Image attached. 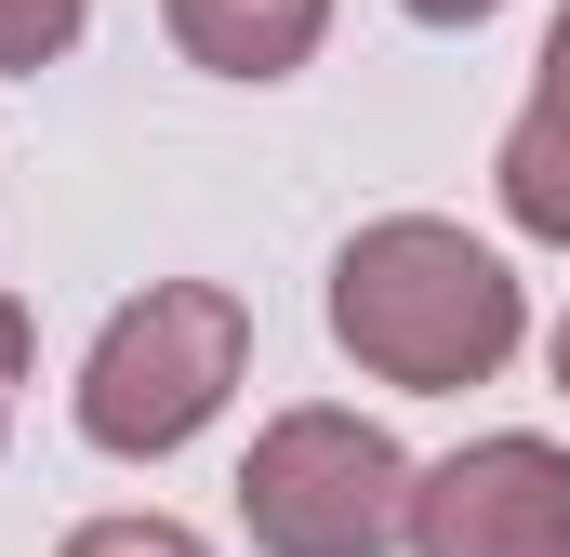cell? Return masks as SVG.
<instances>
[{"instance_id":"obj_1","label":"cell","mask_w":570,"mask_h":557,"mask_svg":"<svg viewBox=\"0 0 570 557\" xmlns=\"http://www.w3.org/2000/svg\"><path fill=\"white\" fill-rule=\"evenodd\" d=\"M332 345L412 399L491 385L518 359V278H504V253H478L438 213H385L332 253Z\"/></svg>"},{"instance_id":"obj_2","label":"cell","mask_w":570,"mask_h":557,"mask_svg":"<svg viewBox=\"0 0 570 557\" xmlns=\"http://www.w3.org/2000/svg\"><path fill=\"white\" fill-rule=\"evenodd\" d=\"M239 359H253V305L226 278H146L134 305L94 332V359H80V438L120 451V465L186 451L199 424L226 412Z\"/></svg>"},{"instance_id":"obj_3","label":"cell","mask_w":570,"mask_h":557,"mask_svg":"<svg viewBox=\"0 0 570 557\" xmlns=\"http://www.w3.org/2000/svg\"><path fill=\"white\" fill-rule=\"evenodd\" d=\"M239 518L266 557H385L412 545V465L358 412H279L239 465Z\"/></svg>"},{"instance_id":"obj_4","label":"cell","mask_w":570,"mask_h":557,"mask_svg":"<svg viewBox=\"0 0 570 557\" xmlns=\"http://www.w3.org/2000/svg\"><path fill=\"white\" fill-rule=\"evenodd\" d=\"M412 557H570V451L558 438H464L412 478Z\"/></svg>"},{"instance_id":"obj_5","label":"cell","mask_w":570,"mask_h":557,"mask_svg":"<svg viewBox=\"0 0 570 557\" xmlns=\"http://www.w3.org/2000/svg\"><path fill=\"white\" fill-rule=\"evenodd\" d=\"M159 13L213 80H292L332 27V0H159Z\"/></svg>"},{"instance_id":"obj_6","label":"cell","mask_w":570,"mask_h":557,"mask_svg":"<svg viewBox=\"0 0 570 557\" xmlns=\"http://www.w3.org/2000/svg\"><path fill=\"white\" fill-rule=\"evenodd\" d=\"M491 186H504V213L531 226V240H558L570 253V107H518V134H504V159H491Z\"/></svg>"},{"instance_id":"obj_7","label":"cell","mask_w":570,"mask_h":557,"mask_svg":"<svg viewBox=\"0 0 570 557\" xmlns=\"http://www.w3.org/2000/svg\"><path fill=\"white\" fill-rule=\"evenodd\" d=\"M80 13H94V0H0V67H53V53L80 40Z\"/></svg>"},{"instance_id":"obj_8","label":"cell","mask_w":570,"mask_h":557,"mask_svg":"<svg viewBox=\"0 0 570 557\" xmlns=\"http://www.w3.org/2000/svg\"><path fill=\"white\" fill-rule=\"evenodd\" d=\"M53 557H213L186 518H94V531H67Z\"/></svg>"},{"instance_id":"obj_9","label":"cell","mask_w":570,"mask_h":557,"mask_svg":"<svg viewBox=\"0 0 570 557\" xmlns=\"http://www.w3.org/2000/svg\"><path fill=\"white\" fill-rule=\"evenodd\" d=\"M13 385H27V305L0 292V412H13Z\"/></svg>"},{"instance_id":"obj_10","label":"cell","mask_w":570,"mask_h":557,"mask_svg":"<svg viewBox=\"0 0 570 557\" xmlns=\"http://www.w3.org/2000/svg\"><path fill=\"white\" fill-rule=\"evenodd\" d=\"M544 107H570V13L544 27Z\"/></svg>"},{"instance_id":"obj_11","label":"cell","mask_w":570,"mask_h":557,"mask_svg":"<svg viewBox=\"0 0 570 557\" xmlns=\"http://www.w3.org/2000/svg\"><path fill=\"white\" fill-rule=\"evenodd\" d=\"M399 13H425V27H478V13H504V0H399Z\"/></svg>"},{"instance_id":"obj_12","label":"cell","mask_w":570,"mask_h":557,"mask_svg":"<svg viewBox=\"0 0 570 557\" xmlns=\"http://www.w3.org/2000/svg\"><path fill=\"white\" fill-rule=\"evenodd\" d=\"M558 385H570V319H558Z\"/></svg>"}]
</instances>
